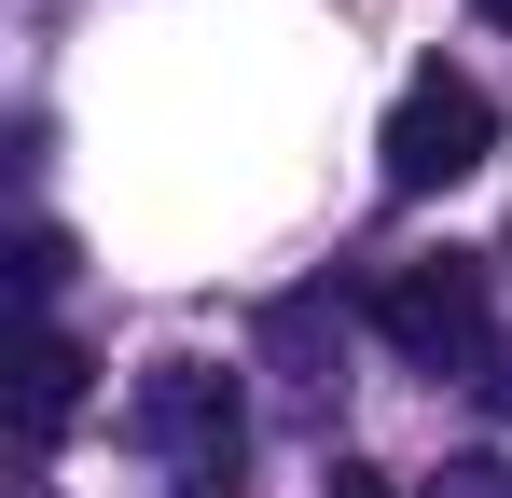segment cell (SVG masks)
<instances>
[{
  "label": "cell",
  "mask_w": 512,
  "mask_h": 498,
  "mask_svg": "<svg viewBox=\"0 0 512 498\" xmlns=\"http://www.w3.org/2000/svg\"><path fill=\"white\" fill-rule=\"evenodd\" d=\"M84 346H70V332L56 319H28V346H14V429H28V443H56V429H70V415H84Z\"/></svg>",
  "instance_id": "obj_4"
},
{
  "label": "cell",
  "mask_w": 512,
  "mask_h": 498,
  "mask_svg": "<svg viewBox=\"0 0 512 498\" xmlns=\"http://www.w3.org/2000/svg\"><path fill=\"white\" fill-rule=\"evenodd\" d=\"M374 332L416 360V374H485L499 360V332H485V263H388V291H374Z\"/></svg>",
  "instance_id": "obj_3"
},
{
  "label": "cell",
  "mask_w": 512,
  "mask_h": 498,
  "mask_svg": "<svg viewBox=\"0 0 512 498\" xmlns=\"http://www.w3.org/2000/svg\"><path fill=\"white\" fill-rule=\"evenodd\" d=\"M374 153H388V194H443V180H471V166L499 153V97L429 56V70L388 97V139H374Z\"/></svg>",
  "instance_id": "obj_2"
},
{
  "label": "cell",
  "mask_w": 512,
  "mask_h": 498,
  "mask_svg": "<svg viewBox=\"0 0 512 498\" xmlns=\"http://www.w3.org/2000/svg\"><path fill=\"white\" fill-rule=\"evenodd\" d=\"M416 498H512V457H443Z\"/></svg>",
  "instance_id": "obj_5"
},
{
  "label": "cell",
  "mask_w": 512,
  "mask_h": 498,
  "mask_svg": "<svg viewBox=\"0 0 512 498\" xmlns=\"http://www.w3.org/2000/svg\"><path fill=\"white\" fill-rule=\"evenodd\" d=\"M471 14H499V28H512V0H471Z\"/></svg>",
  "instance_id": "obj_8"
},
{
  "label": "cell",
  "mask_w": 512,
  "mask_h": 498,
  "mask_svg": "<svg viewBox=\"0 0 512 498\" xmlns=\"http://www.w3.org/2000/svg\"><path fill=\"white\" fill-rule=\"evenodd\" d=\"M499 415H512V346H499Z\"/></svg>",
  "instance_id": "obj_7"
},
{
  "label": "cell",
  "mask_w": 512,
  "mask_h": 498,
  "mask_svg": "<svg viewBox=\"0 0 512 498\" xmlns=\"http://www.w3.org/2000/svg\"><path fill=\"white\" fill-rule=\"evenodd\" d=\"M125 443H153L180 471V498H236V457H250L236 374H222V360H153V374L125 388Z\"/></svg>",
  "instance_id": "obj_1"
},
{
  "label": "cell",
  "mask_w": 512,
  "mask_h": 498,
  "mask_svg": "<svg viewBox=\"0 0 512 498\" xmlns=\"http://www.w3.org/2000/svg\"><path fill=\"white\" fill-rule=\"evenodd\" d=\"M28 498H42V485H28Z\"/></svg>",
  "instance_id": "obj_9"
},
{
  "label": "cell",
  "mask_w": 512,
  "mask_h": 498,
  "mask_svg": "<svg viewBox=\"0 0 512 498\" xmlns=\"http://www.w3.org/2000/svg\"><path fill=\"white\" fill-rule=\"evenodd\" d=\"M319 498H402V485H388V471H360V457H333V485H319Z\"/></svg>",
  "instance_id": "obj_6"
}]
</instances>
